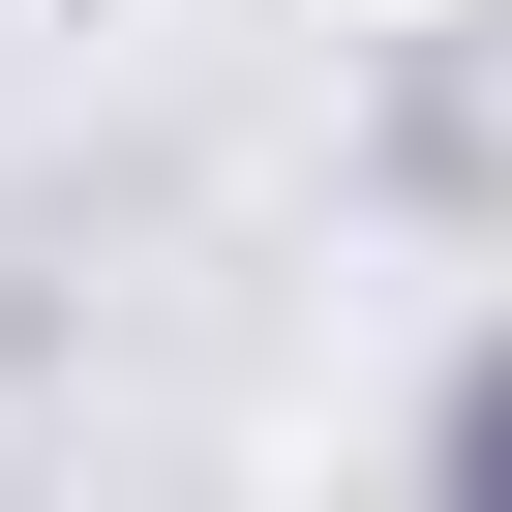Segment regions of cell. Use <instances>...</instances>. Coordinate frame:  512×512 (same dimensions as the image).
Masks as SVG:
<instances>
[{
	"instance_id": "6da1fadb",
	"label": "cell",
	"mask_w": 512,
	"mask_h": 512,
	"mask_svg": "<svg viewBox=\"0 0 512 512\" xmlns=\"http://www.w3.org/2000/svg\"><path fill=\"white\" fill-rule=\"evenodd\" d=\"M452 452H482V482H512V392H482V422H452Z\"/></svg>"
}]
</instances>
